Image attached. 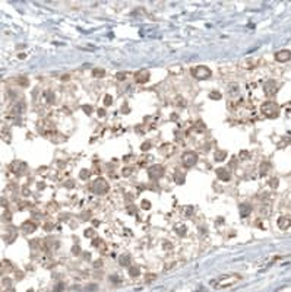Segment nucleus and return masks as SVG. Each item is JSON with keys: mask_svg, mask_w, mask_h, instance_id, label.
Returning a JSON list of instances; mask_svg holds the SVG:
<instances>
[{"mask_svg": "<svg viewBox=\"0 0 291 292\" xmlns=\"http://www.w3.org/2000/svg\"><path fill=\"white\" fill-rule=\"evenodd\" d=\"M265 93L266 95H275L277 93V89H278V83L275 82V80H268L266 83H265Z\"/></svg>", "mask_w": 291, "mask_h": 292, "instance_id": "nucleus-8", "label": "nucleus"}, {"mask_svg": "<svg viewBox=\"0 0 291 292\" xmlns=\"http://www.w3.org/2000/svg\"><path fill=\"white\" fill-rule=\"evenodd\" d=\"M174 229H176V232L179 234L180 237H183V235H186V226L183 225V224H177V225L174 226Z\"/></svg>", "mask_w": 291, "mask_h": 292, "instance_id": "nucleus-17", "label": "nucleus"}, {"mask_svg": "<svg viewBox=\"0 0 291 292\" xmlns=\"http://www.w3.org/2000/svg\"><path fill=\"white\" fill-rule=\"evenodd\" d=\"M44 98L47 100V102H48V104H53V102H54V93L48 91V92L44 93Z\"/></svg>", "mask_w": 291, "mask_h": 292, "instance_id": "nucleus-21", "label": "nucleus"}, {"mask_svg": "<svg viewBox=\"0 0 291 292\" xmlns=\"http://www.w3.org/2000/svg\"><path fill=\"white\" fill-rule=\"evenodd\" d=\"M132 171H133L132 168H125V170H123V175H125V177H129V175L132 174Z\"/></svg>", "mask_w": 291, "mask_h": 292, "instance_id": "nucleus-33", "label": "nucleus"}, {"mask_svg": "<svg viewBox=\"0 0 291 292\" xmlns=\"http://www.w3.org/2000/svg\"><path fill=\"white\" fill-rule=\"evenodd\" d=\"M174 181H176L177 184H183V183H185V175L181 173H176L174 174Z\"/></svg>", "mask_w": 291, "mask_h": 292, "instance_id": "nucleus-20", "label": "nucleus"}, {"mask_svg": "<svg viewBox=\"0 0 291 292\" xmlns=\"http://www.w3.org/2000/svg\"><path fill=\"white\" fill-rule=\"evenodd\" d=\"M28 292H34V291H28Z\"/></svg>", "mask_w": 291, "mask_h": 292, "instance_id": "nucleus-49", "label": "nucleus"}, {"mask_svg": "<svg viewBox=\"0 0 291 292\" xmlns=\"http://www.w3.org/2000/svg\"><path fill=\"white\" fill-rule=\"evenodd\" d=\"M110 280H111L113 283H120V278L116 276V275H114V276H110Z\"/></svg>", "mask_w": 291, "mask_h": 292, "instance_id": "nucleus-34", "label": "nucleus"}, {"mask_svg": "<svg viewBox=\"0 0 291 292\" xmlns=\"http://www.w3.org/2000/svg\"><path fill=\"white\" fill-rule=\"evenodd\" d=\"M225 158H227V152H225V151H217V152H215V161L222 162Z\"/></svg>", "mask_w": 291, "mask_h": 292, "instance_id": "nucleus-16", "label": "nucleus"}, {"mask_svg": "<svg viewBox=\"0 0 291 292\" xmlns=\"http://www.w3.org/2000/svg\"><path fill=\"white\" fill-rule=\"evenodd\" d=\"M195 129H196L198 132H203V130H205V129H206V126H205V124H203V121H200V120H199L198 123L195 124Z\"/></svg>", "mask_w": 291, "mask_h": 292, "instance_id": "nucleus-23", "label": "nucleus"}, {"mask_svg": "<svg viewBox=\"0 0 291 292\" xmlns=\"http://www.w3.org/2000/svg\"><path fill=\"white\" fill-rule=\"evenodd\" d=\"M116 78L119 80H125L126 79V73H123V72H119L117 75H116Z\"/></svg>", "mask_w": 291, "mask_h": 292, "instance_id": "nucleus-31", "label": "nucleus"}, {"mask_svg": "<svg viewBox=\"0 0 291 292\" xmlns=\"http://www.w3.org/2000/svg\"><path fill=\"white\" fill-rule=\"evenodd\" d=\"M135 80H136V83H146V82L149 80V72H148L146 69L139 70V72L135 75Z\"/></svg>", "mask_w": 291, "mask_h": 292, "instance_id": "nucleus-7", "label": "nucleus"}, {"mask_svg": "<svg viewBox=\"0 0 291 292\" xmlns=\"http://www.w3.org/2000/svg\"><path fill=\"white\" fill-rule=\"evenodd\" d=\"M129 275H130L132 278H136V276L140 275V269L136 267V266H130V267H129Z\"/></svg>", "mask_w": 291, "mask_h": 292, "instance_id": "nucleus-18", "label": "nucleus"}, {"mask_svg": "<svg viewBox=\"0 0 291 292\" xmlns=\"http://www.w3.org/2000/svg\"><path fill=\"white\" fill-rule=\"evenodd\" d=\"M148 175L151 180H158L164 175V168L161 165H152L148 168Z\"/></svg>", "mask_w": 291, "mask_h": 292, "instance_id": "nucleus-6", "label": "nucleus"}, {"mask_svg": "<svg viewBox=\"0 0 291 292\" xmlns=\"http://www.w3.org/2000/svg\"><path fill=\"white\" fill-rule=\"evenodd\" d=\"M86 289H88V291H92V289H97V285H89V286H86Z\"/></svg>", "mask_w": 291, "mask_h": 292, "instance_id": "nucleus-42", "label": "nucleus"}, {"mask_svg": "<svg viewBox=\"0 0 291 292\" xmlns=\"http://www.w3.org/2000/svg\"><path fill=\"white\" fill-rule=\"evenodd\" d=\"M140 206H142V209H144V210H148V209H151V203H149L148 200H142V205H140Z\"/></svg>", "mask_w": 291, "mask_h": 292, "instance_id": "nucleus-27", "label": "nucleus"}, {"mask_svg": "<svg viewBox=\"0 0 291 292\" xmlns=\"http://www.w3.org/2000/svg\"><path fill=\"white\" fill-rule=\"evenodd\" d=\"M119 261L121 266H130V257L127 254H121L119 257Z\"/></svg>", "mask_w": 291, "mask_h": 292, "instance_id": "nucleus-15", "label": "nucleus"}, {"mask_svg": "<svg viewBox=\"0 0 291 292\" xmlns=\"http://www.w3.org/2000/svg\"><path fill=\"white\" fill-rule=\"evenodd\" d=\"M268 168H269V164H268V162H263V165H262V170H260V174L263 175V174L268 171Z\"/></svg>", "mask_w": 291, "mask_h": 292, "instance_id": "nucleus-30", "label": "nucleus"}, {"mask_svg": "<svg viewBox=\"0 0 291 292\" xmlns=\"http://www.w3.org/2000/svg\"><path fill=\"white\" fill-rule=\"evenodd\" d=\"M278 226H279L281 229H288L291 226V219L288 218V216H281V218L278 219Z\"/></svg>", "mask_w": 291, "mask_h": 292, "instance_id": "nucleus-12", "label": "nucleus"}, {"mask_svg": "<svg viewBox=\"0 0 291 292\" xmlns=\"http://www.w3.org/2000/svg\"><path fill=\"white\" fill-rule=\"evenodd\" d=\"M209 98L217 101V100H221V98H222V95H221V92H218V91H212V92L209 93Z\"/></svg>", "mask_w": 291, "mask_h": 292, "instance_id": "nucleus-22", "label": "nucleus"}, {"mask_svg": "<svg viewBox=\"0 0 291 292\" xmlns=\"http://www.w3.org/2000/svg\"><path fill=\"white\" fill-rule=\"evenodd\" d=\"M269 186H271V187H274V188H275V187L278 186V180H277V178L271 180V181H269Z\"/></svg>", "mask_w": 291, "mask_h": 292, "instance_id": "nucleus-36", "label": "nucleus"}, {"mask_svg": "<svg viewBox=\"0 0 291 292\" xmlns=\"http://www.w3.org/2000/svg\"><path fill=\"white\" fill-rule=\"evenodd\" d=\"M10 170H12L15 174H22L27 170V164L22 162V161H13L12 165H10Z\"/></svg>", "mask_w": 291, "mask_h": 292, "instance_id": "nucleus-9", "label": "nucleus"}, {"mask_svg": "<svg viewBox=\"0 0 291 292\" xmlns=\"http://www.w3.org/2000/svg\"><path fill=\"white\" fill-rule=\"evenodd\" d=\"M3 283H5L6 286H9V285H10V279H5V282H3Z\"/></svg>", "mask_w": 291, "mask_h": 292, "instance_id": "nucleus-45", "label": "nucleus"}, {"mask_svg": "<svg viewBox=\"0 0 291 292\" xmlns=\"http://www.w3.org/2000/svg\"><path fill=\"white\" fill-rule=\"evenodd\" d=\"M92 246L94 247H101V246H104V243H103V239L101 238H97V237H95V238L92 239Z\"/></svg>", "mask_w": 291, "mask_h": 292, "instance_id": "nucleus-25", "label": "nucleus"}, {"mask_svg": "<svg viewBox=\"0 0 291 292\" xmlns=\"http://www.w3.org/2000/svg\"><path fill=\"white\" fill-rule=\"evenodd\" d=\"M72 253H73V254H79V253H80V247L78 246V244H75L73 248H72Z\"/></svg>", "mask_w": 291, "mask_h": 292, "instance_id": "nucleus-32", "label": "nucleus"}, {"mask_svg": "<svg viewBox=\"0 0 291 292\" xmlns=\"http://www.w3.org/2000/svg\"><path fill=\"white\" fill-rule=\"evenodd\" d=\"M192 75L196 78V79L199 80H203V79H208V78H211V69L206 66H196L192 69Z\"/></svg>", "mask_w": 291, "mask_h": 292, "instance_id": "nucleus-4", "label": "nucleus"}, {"mask_svg": "<svg viewBox=\"0 0 291 292\" xmlns=\"http://www.w3.org/2000/svg\"><path fill=\"white\" fill-rule=\"evenodd\" d=\"M186 215H187V216H189V215H192V207H190V206H189V207H186Z\"/></svg>", "mask_w": 291, "mask_h": 292, "instance_id": "nucleus-41", "label": "nucleus"}, {"mask_svg": "<svg viewBox=\"0 0 291 292\" xmlns=\"http://www.w3.org/2000/svg\"><path fill=\"white\" fill-rule=\"evenodd\" d=\"M0 273H2V270H0Z\"/></svg>", "mask_w": 291, "mask_h": 292, "instance_id": "nucleus-50", "label": "nucleus"}, {"mask_svg": "<svg viewBox=\"0 0 291 292\" xmlns=\"http://www.w3.org/2000/svg\"><path fill=\"white\" fill-rule=\"evenodd\" d=\"M98 115H99V117H104V115H106V110H101V108H99V110H98Z\"/></svg>", "mask_w": 291, "mask_h": 292, "instance_id": "nucleus-40", "label": "nucleus"}, {"mask_svg": "<svg viewBox=\"0 0 291 292\" xmlns=\"http://www.w3.org/2000/svg\"><path fill=\"white\" fill-rule=\"evenodd\" d=\"M140 149H142L144 152H145V151H149V149H151V143H149V142H145V143H142Z\"/></svg>", "mask_w": 291, "mask_h": 292, "instance_id": "nucleus-29", "label": "nucleus"}, {"mask_svg": "<svg viewBox=\"0 0 291 292\" xmlns=\"http://www.w3.org/2000/svg\"><path fill=\"white\" fill-rule=\"evenodd\" d=\"M121 111L123 113H129L130 110H129V107H127V104H123V108H121Z\"/></svg>", "mask_w": 291, "mask_h": 292, "instance_id": "nucleus-39", "label": "nucleus"}, {"mask_svg": "<svg viewBox=\"0 0 291 292\" xmlns=\"http://www.w3.org/2000/svg\"><path fill=\"white\" fill-rule=\"evenodd\" d=\"M91 188H92V192L97 193V194H106V193L108 192L110 186H108V183H107L104 178L98 177V178L92 183V187H91Z\"/></svg>", "mask_w": 291, "mask_h": 292, "instance_id": "nucleus-3", "label": "nucleus"}, {"mask_svg": "<svg viewBox=\"0 0 291 292\" xmlns=\"http://www.w3.org/2000/svg\"><path fill=\"white\" fill-rule=\"evenodd\" d=\"M53 226H54L53 222H48V224L44 225V229H46V231H50V229H53Z\"/></svg>", "mask_w": 291, "mask_h": 292, "instance_id": "nucleus-35", "label": "nucleus"}, {"mask_svg": "<svg viewBox=\"0 0 291 292\" xmlns=\"http://www.w3.org/2000/svg\"><path fill=\"white\" fill-rule=\"evenodd\" d=\"M247 156H249L247 151H241V153H240V158H241V159H244V158H247Z\"/></svg>", "mask_w": 291, "mask_h": 292, "instance_id": "nucleus-38", "label": "nucleus"}, {"mask_svg": "<svg viewBox=\"0 0 291 292\" xmlns=\"http://www.w3.org/2000/svg\"><path fill=\"white\" fill-rule=\"evenodd\" d=\"M291 59V51L290 50H281L275 54V60L277 61H281V63H285Z\"/></svg>", "mask_w": 291, "mask_h": 292, "instance_id": "nucleus-10", "label": "nucleus"}, {"mask_svg": "<svg viewBox=\"0 0 291 292\" xmlns=\"http://www.w3.org/2000/svg\"><path fill=\"white\" fill-rule=\"evenodd\" d=\"M217 175H218V178L222 180V181H230V180H231V174H230V171H228L227 168H218V170H217Z\"/></svg>", "mask_w": 291, "mask_h": 292, "instance_id": "nucleus-11", "label": "nucleus"}, {"mask_svg": "<svg viewBox=\"0 0 291 292\" xmlns=\"http://www.w3.org/2000/svg\"><path fill=\"white\" fill-rule=\"evenodd\" d=\"M82 108H84V111H85L86 114H91V113H92V108H91V107L84 105V107H82Z\"/></svg>", "mask_w": 291, "mask_h": 292, "instance_id": "nucleus-37", "label": "nucleus"}, {"mask_svg": "<svg viewBox=\"0 0 291 292\" xmlns=\"http://www.w3.org/2000/svg\"><path fill=\"white\" fill-rule=\"evenodd\" d=\"M152 279H155V275H149V276H146V280H148V282H151Z\"/></svg>", "mask_w": 291, "mask_h": 292, "instance_id": "nucleus-43", "label": "nucleus"}, {"mask_svg": "<svg viewBox=\"0 0 291 292\" xmlns=\"http://www.w3.org/2000/svg\"><path fill=\"white\" fill-rule=\"evenodd\" d=\"M111 102H113V97H111V95H108V93H107L106 97H104V105H106V107L111 105Z\"/></svg>", "mask_w": 291, "mask_h": 292, "instance_id": "nucleus-24", "label": "nucleus"}, {"mask_svg": "<svg viewBox=\"0 0 291 292\" xmlns=\"http://www.w3.org/2000/svg\"><path fill=\"white\" fill-rule=\"evenodd\" d=\"M66 186H67V188H72V186H73V181H67V183H66Z\"/></svg>", "mask_w": 291, "mask_h": 292, "instance_id": "nucleus-44", "label": "nucleus"}, {"mask_svg": "<svg viewBox=\"0 0 291 292\" xmlns=\"http://www.w3.org/2000/svg\"><path fill=\"white\" fill-rule=\"evenodd\" d=\"M129 210H130V212H135V207H133V206H129Z\"/></svg>", "mask_w": 291, "mask_h": 292, "instance_id": "nucleus-48", "label": "nucleus"}, {"mask_svg": "<svg viewBox=\"0 0 291 292\" xmlns=\"http://www.w3.org/2000/svg\"><path fill=\"white\" fill-rule=\"evenodd\" d=\"M260 110H262V113H263L266 117H269V119L278 117V113H279V108H278V105L275 102H263L262 107H260Z\"/></svg>", "mask_w": 291, "mask_h": 292, "instance_id": "nucleus-2", "label": "nucleus"}, {"mask_svg": "<svg viewBox=\"0 0 291 292\" xmlns=\"http://www.w3.org/2000/svg\"><path fill=\"white\" fill-rule=\"evenodd\" d=\"M252 212V206L247 205V203H243V205H240V215L243 216V218H246V216H249Z\"/></svg>", "mask_w": 291, "mask_h": 292, "instance_id": "nucleus-14", "label": "nucleus"}, {"mask_svg": "<svg viewBox=\"0 0 291 292\" xmlns=\"http://www.w3.org/2000/svg\"><path fill=\"white\" fill-rule=\"evenodd\" d=\"M92 225H94V226H98L99 222H98V221H92Z\"/></svg>", "mask_w": 291, "mask_h": 292, "instance_id": "nucleus-47", "label": "nucleus"}, {"mask_svg": "<svg viewBox=\"0 0 291 292\" xmlns=\"http://www.w3.org/2000/svg\"><path fill=\"white\" fill-rule=\"evenodd\" d=\"M35 229H37V225H35L34 222H31V221H27V222L22 224V231L25 234H31V232H34Z\"/></svg>", "mask_w": 291, "mask_h": 292, "instance_id": "nucleus-13", "label": "nucleus"}, {"mask_svg": "<svg viewBox=\"0 0 291 292\" xmlns=\"http://www.w3.org/2000/svg\"><path fill=\"white\" fill-rule=\"evenodd\" d=\"M79 175H80V178H82V180H88V177L91 175V173H89L88 170H82Z\"/></svg>", "mask_w": 291, "mask_h": 292, "instance_id": "nucleus-26", "label": "nucleus"}, {"mask_svg": "<svg viewBox=\"0 0 291 292\" xmlns=\"http://www.w3.org/2000/svg\"><path fill=\"white\" fill-rule=\"evenodd\" d=\"M238 279H240L238 275H227V276H221L219 279H217V280L212 282V286H214V288H218V289H221V288H227V286L234 285Z\"/></svg>", "mask_w": 291, "mask_h": 292, "instance_id": "nucleus-1", "label": "nucleus"}, {"mask_svg": "<svg viewBox=\"0 0 291 292\" xmlns=\"http://www.w3.org/2000/svg\"><path fill=\"white\" fill-rule=\"evenodd\" d=\"M104 75H106V70H104V69H94L92 70L94 78H103Z\"/></svg>", "mask_w": 291, "mask_h": 292, "instance_id": "nucleus-19", "label": "nucleus"}, {"mask_svg": "<svg viewBox=\"0 0 291 292\" xmlns=\"http://www.w3.org/2000/svg\"><path fill=\"white\" fill-rule=\"evenodd\" d=\"M85 237H91V238H95V232H94V229H86L85 231Z\"/></svg>", "mask_w": 291, "mask_h": 292, "instance_id": "nucleus-28", "label": "nucleus"}, {"mask_svg": "<svg viewBox=\"0 0 291 292\" xmlns=\"http://www.w3.org/2000/svg\"><path fill=\"white\" fill-rule=\"evenodd\" d=\"M181 162L186 168H190L193 166L196 162H198V153L196 152H192V151H187L181 155Z\"/></svg>", "mask_w": 291, "mask_h": 292, "instance_id": "nucleus-5", "label": "nucleus"}, {"mask_svg": "<svg viewBox=\"0 0 291 292\" xmlns=\"http://www.w3.org/2000/svg\"><path fill=\"white\" fill-rule=\"evenodd\" d=\"M84 256H85V259L88 260V259H91V254L89 253H84Z\"/></svg>", "mask_w": 291, "mask_h": 292, "instance_id": "nucleus-46", "label": "nucleus"}]
</instances>
